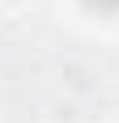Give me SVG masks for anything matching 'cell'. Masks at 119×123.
I'll list each match as a JSON object with an SVG mask.
<instances>
[{
    "mask_svg": "<svg viewBox=\"0 0 119 123\" xmlns=\"http://www.w3.org/2000/svg\"><path fill=\"white\" fill-rule=\"evenodd\" d=\"M89 13H98V17H111V13H119V0H81Z\"/></svg>",
    "mask_w": 119,
    "mask_h": 123,
    "instance_id": "obj_1",
    "label": "cell"
}]
</instances>
